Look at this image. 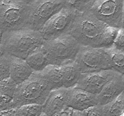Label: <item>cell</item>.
Listing matches in <instances>:
<instances>
[{
  "label": "cell",
  "mask_w": 124,
  "mask_h": 116,
  "mask_svg": "<svg viewBox=\"0 0 124 116\" xmlns=\"http://www.w3.org/2000/svg\"><path fill=\"white\" fill-rule=\"evenodd\" d=\"M118 30L102 22L89 11L78 13L69 35L81 46L109 49L113 47Z\"/></svg>",
  "instance_id": "1"
},
{
  "label": "cell",
  "mask_w": 124,
  "mask_h": 116,
  "mask_svg": "<svg viewBox=\"0 0 124 116\" xmlns=\"http://www.w3.org/2000/svg\"><path fill=\"white\" fill-rule=\"evenodd\" d=\"M44 42L40 31L25 29L3 33L1 49L3 54L25 60Z\"/></svg>",
  "instance_id": "2"
},
{
  "label": "cell",
  "mask_w": 124,
  "mask_h": 116,
  "mask_svg": "<svg viewBox=\"0 0 124 116\" xmlns=\"http://www.w3.org/2000/svg\"><path fill=\"white\" fill-rule=\"evenodd\" d=\"M52 88L41 72H33L27 80L17 86L12 103L13 108L30 104L43 105Z\"/></svg>",
  "instance_id": "3"
},
{
  "label": "cell",
  "mask_w": 124,
  "mask_h": 116,
  "mask_svg": "<svg viewBox=\"0 0 124 116\" xmlns=\"http://www.w3.org/2000/svg\"><path fill=\"white\" fill-rule=\"evenodd\" d=\"M29 14V0L0 1V30L4 33L25 29Z\"/></svg>",
  "instance_id": "4"
},
{
  "label": "cell",
  "mask_w": 124,
  "mask_h": 116,
  "mask_svg": "<svg viewBox=\"0 0 124 116\" xmlns=\"http://www.w3.org/2000/svg\"><path fill=\"white\" fill-rule=\"evenodd\" d=\"M42 47L50 65L61 66L75 61L81 45L68 34L52 41H45Z\"/></svg>",
  "instance_id": "5"
},
{
  "label": "cell",
  "mask_w": 124,
  "mask_h": 116,
  "mask_svg": "<svg viewBox=\"0 0 124 116\" xmlns=\"http://www.w3.org/2000/svg\"><path fill=\"white\" fill-rule=\"evenodd\" d=\"M66 6V0H29L26 29L40 31L47 22Z\"/></svg>",
  "instance_id": "6"
},
{
  "label": "cell",
  "mask_w": 124,
  "mask_h": 116,
  "mask_svg": "<svg viewBox=\"0 0 124 116\" xmlns=\"http://www.w3.org/2000/svg\"><path fill=\"white\" fill-rule=\"evenodd\" d=\"M81 74L111 70L110 56L106 49L81 46L75 60Z\"/></svg>",
  "instance_id": "7"
},
{
  "label": "cell",
  "mask_w": 124,
  "mask_h": 116,
  "mask_svg": "<svg viewBox=\"0 0 124 116\" xmlns=\"http://www.w3.org/2000/svg\"><path fill=\"white\" fill-rule=\"evenodd\" d=\"M78 12L67 4L47 22L40 31L45 41H50L70 33Z\"/></svg>",
  "instance_id": "8"
},
{
  "label": "cell",
  "mask_w": 124,
  "mask_h": 116,
  "mask_svg": "<svg viewBox=\"0 0 124 116\" xmlns=\"http://www.w3.org/2000/svg\"><path fill=\"white\" fill-rule=\"evenodd\" d=\"M123 0H96L90 12L108 26L120 29L123 23Z\"/></svg>",
  "instance_id": "9"
},
{
  "label": "cell",
  "mask_w": 124,
  "mask_h": 116,
  "mask_svg": "<svg viewBox=\"0 0 124 116\" xmlns=\"http://www.w3.org/2000/svg\"><path fill=\"white\" fill-rule=\"evenodd\" d=\"M117 74H119L112 70L81 74L79 80L75 88L83 89L98 95L104 87Z\"/></svg>",
  "instance_id": "10"
},
{
  "label": "cell",
  "mask_w": 124,
  "mask_h": 116,
  "mask_svg": "<svg viewBox=\"0 0 124 116\" xmlns=\"http://www.w3.org/2000/svg\"><path fill=\"white\" fill-rule=\"evenodd\" d=\"M98 105L96 95L77 88L69 89L68 107L73 110L85 111Z\"/></svg>",
  "instance_id": "11"
},
{
  "label": "cell",
  "mask_w": 124,
  "mask_h": 116,
  "mask_svg": "<svg viewBox=\"0 0 124 116\" xmlns=\"http://www.w3.org/2000/svg\"><path fill=\"white\" fill-rule=\"evenodd\" d=\"M69 89L59 88L50 92L42 105V112L47 116H53L68 107Z\"/></svg>",
  "instance_id": "12"
},
{
  "label": "cell",
  "mask_w": 124,
  "mask_h": 116,
  "mask_svg": "<svg viewBox=\"0 0 124 116\" xmlns=\"http://www.w3.org/2000/svg\"><path fill=\"white\" fill-rule=\"evenodd\" d=\"M122 75L117 74L108 82L97 95L98 105L105 106L116 99L124 91Z\"/></svg>",
  "instance_id": "13"
},
{
  "label": "cell",
  "mask_w": 124,
  "mask_h": 116,
  "mask_svg": "<svg viewBox=\"0 0 124 116\" xmlns=\"http://www.w3.org/2000/svg\"><path fill=\"white\" fill-rule=\"evenodd\" d=\"M10 56V78L17 85L21 84L31 76L33 71L25 60Z\"/></svg>",
  "instance_id": "14"
},
{
  "label": "cell",
  "mask_w": 124,
  "mask_h": 116,
  "mask_svg": "<svg viewBox=\"0 0 124 116\" xmlns=\"http://www.w3.org/2000/svg\"><path fill=\"white\" fill-rule=\"evenodd\" d=\"M62 78V88H75L79 80L81 72L75 62L61 66Z\"/></svg>",
  "instance_id": "15"
},
{
  "label": "cell",
  "mask_w": 124,
  "mask_h": 116,
  "mask_svg": "<svg viewBox=\"0 0 124 116\" xmlns=\"http://www.w3.org/2000/svg\"><path fill=\"white\" fill-rule=\"evenodd\" d=\"M25 61L33 72H42L50 65L43 47L30 54L25 59Z\"/></svg>",
  "instance_id": "16"
},
{
  "label": "cell",
  "mask_w": 124,
  "mask_h": 116,
  "mask_svg": "<svg viewBox=\"0 0 124 116\" xmlns=\"http://www.w3.org/2000/svg\"><path fill=\"white\" fill-rule=\"evenodd\" d=\"M41 73L50 85L52 91L62 88V78L61 66L49 65L41 72Z\"/></svg>",
  "instance_id": "17"
},
{
  "label": "cell",
  "mask_w": 124,
  "mask_h": 116,
  "mask_svg": "<svg viewBox=\"0 0 124 116\" xmlns=\"http://www.w3.org/2000/svg\"><path fill=\"white\" fill-rule=\"evenodd\" d=\"M102 108L105 116H122L124 113V91L115 100Z\"/></svg>",
  "instance_id": "18"
},
{
  "label": "cell",
  "mask_w": 124,
  "mask_h": 116,
  "mask_svg": "<svg viewBox=\"0 0 124 116\" xmlns=\"http://www.w3.org/2000/svg\"><path fill=\"white\" fill-rule=\"evenodd\" d=\"M110 56L112 68L117 73L124 74V51H120L112 48L106 49Z\"/></svg>",
  "instance_id": "19"
},
{
  "label": "cell",
  "mask_w": 124,
  "mask_h": 116,
  "mask_svg": "<svg viewBox=\"0 0 124 116\" xmlns=\"http://www.w3.org/2000/svg\"><path fill=\"white\" fill-rule=\"evenodd\" d=\"M16 116H39L42 113V106L37 104L25 105L15 109Z\"/></svg>",
  "instance_id": "20"
},
{
  "label": "cell",
  "mask_w": 124,
  "mask_h": 116,
  "mask_svg": "<svg viewBox=\"0 0 124 116\" xmlns=\"http://www.w3.org/2000/svg\"><path fill=\"white\" fill-rule=\"evenodd\" d=\"M17 85L10 78L0 82V96L13 99L17 88Z\"/></svg>",
  "instance_id": "21"
},
{
  "label": "cell",
  "mask_w": 124,
  "mask_h": 116,
  "mask_svg": "<svg viewBox=\"0 0 124 116\" xmlns=\"http://www.w3.org/2000/svg\"><path fill=\"white\" fill-rule=\"evenodd\" d=\"M95 1H67V4L74 8L78 13H84L91 10Z\"/></svg>",
  "instance_id": "22"
},
{
  "label": "cell",
  "mask_w": 124,
  "mask_h": 116,
  "mask_svg": "<svg viewBox=\"0 0 124 116\" xmlns=\"http://www.w3.org/2000/svg\"><path fill=\"white\" fill-rule=\"evenodd\" d=\"M10 78V56L3 54L0 56V82Z\"/></svg>",
  "instance_id": "23"
},
{
  "label": "cell",
  "mask_w": 124,
  "mask_h": 116,
  "mask_svg": "<svg viewBox=\"0 0 124 116\" xmlns=\"http://www.w3.org/2000/svg\"><path fill=\"white\" fill-rule=\"evenodd\" d=\"M112 48L120 51H124V29H119L116 37L114 41Z\"/></svg>",
  "instance_id": "24"
},
{
  "label": "cell",
  "mask_w": 124,
  "mask_h": 116,
  "mask_svg": "<svg viewBox=\"0 0 124 116\" xmlns=\"http://www.w3.org/2000/svg\"><path fill=\"white\" fill-rule=\"evenodd\" d=\"M85 116H105L103 108L100 105L90 108L84 111Z\"/></svg>",
  "instance_id": "25"
},
{
  "label": "cell",
  "mask_w": 124,
  "mask_h": 116,
  "mask_svg": "<svg viewBox=\"0 0 124 116\" xmlns=\"http://www.w3.org/2000/svg\"><path fill=\"white\" fill-rule=\"evenodd\" d=\"M12 100L13 99L11 98L0 96V112L14 109L12 103Z\"/></svg>",
  "instance_id": "26"
},
{
  "label": "cell",
  "mask_w": 124,
  "mask_h": 116,
  "mask_svg": "<svg viewBox=\"0 0 124 116\" xmlns=\"http://www.w3.org/2000/svg\"><path fill=\"white\" fill-rule=\"evenodd\" d=\"M72 111V109H71L70 108H67L63 111L58 114H56L53 116H71Z\"/></svg>",
  "instance_id": "27"
},
{
  "label": "cell",
  "mask_w": 124,
  "mask_h": 116,
  "mask_svg": "<svg viewBox=\"0 0 124 116\" xmlns=\"http://www.w3.org/2000/svg\"><path fill=\"white\" fill-rule=\"evenodd\" d=\"M0 116H16L15 109L1 111L0 112Z\"/></svg>",
  "instance_id": "28"
},
{
  "label": "cell",
  "mask_w": 124,
  "mask_h": 116,
  "mask_svg": "<svg viewBox=\"0 0 124 116\" xmlns=\"http://www.w3.org/2000/svg\"><path fill=\"white\" fill-rule=\"evenodd\" d=\"M71 116H85L84 111H79L73 109Z\"/></svg>",
  "instance_id": "29"
},
{
  "label": "cell",
  "mask_w": 124,
  "mask_h": 116,
  "mask_svg": "<svg viewBox=\"0 0 124 116\" xmlns=\"http://www.w3.org/2000/svg\"><path fill=\"white\" fill-rule=\"evenodd\" d=\"M2 32L1 31V30H0V48H1V42H2Z\"/></svg>",
  "instance_id": "30"
},
{
  "label": "cell",
  "mask_w": 124,
  "mask_h": 116,
  "mask_svg": "<svg viewBox=\"0 0 124 116\" xmlns=\"http://www.w3.org/2000/svg\"><path fill=\"white\" fill-rule=\"evenodd\" d=\"M124 29V5H123V23H122V27Z\"/></svg>",
  "instance_id": "31"
},
{
  "label": "cell",
  "mask_w": 124,
  "mask_h": 116,
  "mask_svg": "<svg viewBox=\"0 0 124 116\" xmlns=\"http://www.w3.org/2000/svg\"><path fill=\"white\" fill-rule=\"evenodd\" d=\"M121 78H122V84H123V85H124V75H122V77H121Z\"/></svg>",
  "instance_id": "32"
},
{
  "label": "cell",
  "mask_w": 124,
  "mask_h": 116,
  "mask_svg": "<svg viewBox=\"0 0 124 116\" xmlns=\"http://www.w3.org/2000/svg\"><path fill=\"white\" fill-rule=\"evenodd\" d=\"M2 54H3V52H2V50H1V48H0V56H2Z\"/></svg>",
  "instance_id": "33"
},
{
  "label": "cell",
  "mask_w": 124,
  "mask_h": 116,
  "mask_svg": "<svg viewBox=\"0 0 124 116\" xmlns=\"http://www.w3.org/2000/svg\"><path fill=\"white\" fill-rule=\"evenodd\" d=\"M39 116H47V115H46V114H45L44 113H43V112H42V113Z\"/></svg>",
  "instance_id": "34"
},
{
  "label": "cell",
  "mask_w": 124,
  "mask_h": 116,
  "mask_svg": "<svg viewBox=\"0 0 124 116\" xmlns=\"http://www.w3.org/2000/svg\"><path fill=\"white\" fill-rule=\"evenodd\" d=\"M122 116H124V114H123V115H122Z\"/></svg>",
  "instance_id": "35"
}]
</instances>
